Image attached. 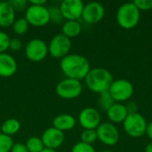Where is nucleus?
Instances as JSON below:
<instances>
[{
	"label": "nucleus",
	"mask_w": 152,
	"mask_h": 152,
	"mask_svg": "<svg viewBox=\"0 0 152 152\" xmlns=\"http://www.w3.org/2000/svg\"><path fill=\"white\" fill-rule=\"evenodd\" d=\"M137 104L134 102H129L126 105V110L128 112V114H132V113H137L138 112V108H137Z\"/></svg>",
	"instance_id": "33"
},
{
	"label": "nucleus",
	"mask_w": 152,
	"mask_h": 152,
	"mask_svg": "<svg viewBox=\"0 0 152 152\" xmlns=\"http://www.w3.org/2000/svg\"><path fill=\"white\" fill-rule=\"evenodd\" d=\"M25 145L28 152H41L45 149V146L41 138L36 137V136L28 138Z\"/></svg>",
	"instance_id": "21"
},
{
	"label": "nucleus",
	"mask_w": 152,
	"mask_h": 152,
	"mask_svg": "<svg viewBox=\"0 0 152 152\" xmlns=\"http://www.w3.org/2000/svg\"><path fill=\"white\" fill-rule=\"evenodd\" d=\"M101 152H111L110 151H101Z\"/></svg>",
	"instance_id": "38"
},
{
	"label": "nucleus",
	"mask_w": 152,
	"mask_h": 152,
	"mask_svg": "<svg viewBox=\"0 0 152 152\" xmlns=\"http://www.w3.org/2000/svg\"><path fill=\"white\" fill-rule=\"evenodd\" d=\"M11 4L12 5L14 11H21L24 10L27 7L28 2L25 0H14V1H10Z\"/></svg>",
	"instance_id": "31"
},
{
	"label": "nucleus",
	"mask_w": 152,
	"mask_h": 152,
	"mask_svg": "<svg viewBox=\"0 0 152 152\" xmlns=\"http://www.w3.org/2000/svg\"><path fill=\"white\" fill-rule=\"evenodd\" d=\"M85 79L86 86L92 92L98 94L109 91L113 83L111 73L103 68H94L90 69Z\"/></svg>",
	"instance_id": "2"
},
{
	"label": "nucleus",
	"mask_w": 152,
	"mask_h": 152,
	"mask_svg": "<svg viewBox=\"0 0 152 152\" xmlns=\"http://www.w3.org/2000/svg\"><path fill=\"white\" fill-rule=\"evenodd\" d=\"M15 20V11L10 2H0V27L7 28Z\"/></svg>",
	"instance_id": "16"
},
{
	"label": "nucleus",
	"mask_w": 152,
	"mask_h": 152,
	"mask_svg": "<svg viewBox=\"0 0 152 152\" xmlns=\"http://www.w3.org/2000/svg\"><path fill=\"white\" fill-rule=\"evenodd\" d=\"M71 152H95L94 147L89 144H86L84 142H77L72 148Z\"/></svg>",
	"instance_id": "28"
},
{
	"label": "nucleus",
	"mask_w": 152,
	"mask_h": 152,
	"mask_svg": "<svg viewBox=\"0 0 152 152\" xmlns=\"http://www.w3.org/2000/svg\"><path fill=\"white\" fill-rule=\"evenodd\" d=\"M146 134H147L148 137L151 140V142H152V121L151 122H150V123L147 125Z\"/></svg>",
	"instance_id": "34"
},
{
	"label": "nucleus",
	"mask_w": 152,
	"mask_h": 152,
	"mask_svg": "<svg viewBox=\"0 0 152 152\" xmlns=\"http://www.w3.org/2000/svg\"><path fill=\"white\" fill-rule=\"evenodd\" d=\"M64 134L63 132L54 128L50 127L45 130L41 136V140L44 143L45 148L55 150L62 145L64 142Z\"/></svg>",
	"instance_id": "14"
},
{
	"label": "nucleus",
	"mask_w": 152,
	"mask_h": 152,
	"mask_svg": "<svg viewBox=\"0 0 152 152\" xmlns=\"http://www.w3.org/2000/svg\"><path fill=\"white\" fill-rule=\"evenodd\" d=\"M10 152H28V151L25 144L17 142V143H13Z\"/></svg>",
	"instance_id": "32"
},
{
	"label": "nucleus",
	"mask_w": 152,
	"mask_h": 152,
	"mask_svg": "<svg viewBox=\"0 0 152 152\" xmlns=\"http://www.w3.org/2000/svg\"><path fill=\"white\" fill-rule=\"evenodd\" d=\"M71 46V40L69 37L63 34H58L52 38L48 45V53L53 58L62 59L69 54Z\"/></svg>",
	"instance_id": "8"
},
{
	"label": "nucleus",
	"mask_w": 152,
	"mask_h": 152,
	"mask_svg": "<svg viewBox=\"0 0 152 152\" xmlns=\"http://www.w3.org/2000/svg\"><path fill=\"white\" fill-rule=\"evenodd\" d=\"M20 129V123L16 118H8L1 126L2 134L8 136L14 135Z\"/></svg>",
	"instance_id": "20"
},
{
	"label": "nucleus",
	"mask_w": 152,
	"mask_h": 152,
	"mask_svg": "<svg viewBox=\"0 0 152 152\" xmlns=\"http://www.w3.org/2000/svg\"><path fill=\"white\" fill-rule=\"evenodd\" d=\"M13 143L11 136L0 133V152H10Z\"/></svg>",
	"instance_id": "25"
},
{
	"label": "nucleus",
	"mask_w": 152,
	"mask_h": 152,
	"mask_svg": "<svg viewBox=\"0 0 152 152\" xmlns=\"http://www.w3.org/2000/svg\"><path fill=\"white\" fill-rule=\"evenodd\" d=\"M78 121L84 129L96 130V128L101 125V116L96 109L87 107L82 110L79 113Z\"/></svg>",
	"instance_id": "13"
},
{
	"label": "nucleus",
	"mask_w": 152,
	"mask_h": 152,
	"mask_svg": "<svg viewBox=\"0 0 152 152\" xmlns=\"http://www.w3.org/2000/svg\"><path fill=\"white\" fill-rule=\"evenodd\" d=\"M133 3L140 12L152 9V0H135Z\"/></svg>",
	"instance_id": "29"
},
{
	"label": "nucleus",
	"mask_w": 152,
	"mask_h": 152,
	"mask_svg": "<svg viewBox=\"0 0 152 152\" xmlns=\"http://www.w3.org/2000/svg\"><path fill=\"white\" fill-rule=\"evenodd\" d=\"M76 125V119L73 116L64 113V114H60L54 118L53 120V127L61 131H69L74 128Z\"/></svg>",
	"instance_id": "18"
},
{
	"label": "nucleus",
	"mask_w": 152,
	"mask_h": 152,
	"mask_svg": "<svg viewBox=\"0 0 152 152\" xmlns=\"http://www.w3.org/2000/svg\"><path fill=\"white\" fill-rule=\"evenodd\" d=\"M10 39L11 38L5 32L0 31V53H4L7 49H9Z\"/></svg>",
	"instance_id": "27"
},
{
	"label": "nucleus",
	"mask_w": 152,
	"mask_h": 152,
	"mask_svg": "<svg viewBox=\"0 0 152 152\" xmlns=\"http://www.w3.org/2000/svg\"><path fill=\"white\" fill-rule=\"evenodd\" d=\"M62 33L67 37L73 38L77 37L82 30V27L77 20H67L62 25Z\"/></svg>",
	"instance_id": "19"
},
{
	"label": "nucleus",
	"mask_w": 152,
	"mask_h": 152,
	"mask_svg": "<svg viewBox=\"0 0 152 152\" xmlns=\"http://www.w3.org/2000/svg\"><path fill=\"white\" fill-rule=\"evenodd\" d=\"M55 91L59 97L65 100H72L82 94L83 86L78 80L65 78L56 86Z\"/></svg>",
	"instance_id": "6"
},
{
	"label": "nucleus",
	"mask_w": 152,
	"mask_h": 152,
	"mask_svg": "<svg viewBox=\"0 0 152 152\" xmlns=\"http://www.w3.org/2000/svg\"><path fill=\"white\" fill-rule=\"evenodd\" d=\"M28 26L29 24L25 18H19L14 20L12 25V28L16 35L22 36L28 30Z\"/></svg>",
	"instance_id": "22"
},
{
	"label": "nucleus",
	"mask_w": 152,
	"mask_h": 152,
	"mask_svg": "<svg viewBox=\"0 0 152 152\" xmlns=\"http://www.w3.org/2000/svg\"><path fill=\"white\" fill-rule=\"evenodd\" d=\"M17 70V62L15 59L8 53H0V77H10Z\"/></svg>",
	"instance_id": "15"
},
{
	"label": "nucleus",
	"mask_w": 152,
	"mask_h": 152,
	"mask_svg": "<svg viewBox=\"0 0 152 152\" xmlns=\"http://www.w3.org/2000/svg\"><path fill=\"white\" fill-rule=\"evenodd\" d=\"M105 15L104 6L98 2H91L84 5L81 18L88 24H95L101 21Z\"/></svg>",
	"instance_id": "12"
},
{
	"label": "nucleus",
	"mask_w": 152,
	"mask_h": 152,
	"mask_svg": "<svg viewBox=\"0 0 152 152\" xmlns=\"http://www.w3.org/2000/svg\"><path fill=\"white\" fill-rule=\"evenodd\" d=\"M98 140L107 146H114L118 142L119 133L112 123H102L96 128Z\"/></svg>",
	"instance_id": "10"
},
{
	"label": "nucleus",
	"mask_w": 152,
	"mask_h": 152,
	"mask_svg": "<svg viewBox=\"0 0 152 152\" xmlns=\"http://www.w3.org/2000/svg\"><path fill=\"white\" fill-rule=\"evenodd\" d=\"M25 19L29 25L34 27H43L50 22L48 8L45 5L30 4L26 9Z\"/></svg>",
	"instance_id": "5"
},
{
	"label": "nucleus",
	"mask_w": 152,
	"mask_h": 152,
	"mask_svg": "<svg viewBox=\"0 0 152 152\" xmlns=\"http://www.w3.org/2000/svg\"><path fill=\"white\" fill-rule=\"evenodd\" d=\"M48 53V45L46 43L39 38L30 40L25 47L26 57L34 62L43 61Z\"/></svg>",
	"instance_id": "9"
},
{
	"label": "nucleus",
	"mask_w": 152,
	"mask_h": 152,
	"mask_svg": "<svg viewBox=\"0 0 152 152\" xmlns=\"http://www.w3.org/2000/svg\"><path fill=\"white\" fill-rule=\"evenodd\" d=\"M41 152H57L55 150H51V149H47V148H45Z\"/></svg>",
	"instance_id": "37"
},
{
	"label": "nucleus",
	"mask_w": 152,
	"mask_h": 152,
	"mask_svg": "<svg viewBox=\"0 0 152 152\" xmlns=\"http://www.w3.org/2000/svg\"><path fill=\"white\" fill-rule=\"evenodd\" d=\"M81 142H84L86 144L92 145L94 144L97 140V134L96 130H92V129H84V131L81 134Z\"/></svg>",
	"instance_id": "24"
},
{
	"label": "nucleus",
	"mask_w": 152,
	"mask_h": 152,
	"mask_svg": "<svg viewBox=\"0 0 152 152\" xmlns=\"http://www.w3.org/2000/svg\"><path fill=\"white\" fill-rule=\"evenodd\" d=\"M106 112L108 118L112 123H122L128 115L126 105L118 102L114 103Z\"/></svg>",
	"instance_id": "17"
},
{
	"label": "nucleus",
	"mask_w": 152,
	"mask_h": 152,
	"mask_svg": "<svg viewBox=\"0 0 152 152\" xmlns=\"http://www.w3.org/2000/svg\"><path fill=\"white\" fill-rule=\"evenodd\" d=\"M22 46V43L21 40L18 37H13L10 39V43H9V49H11L13 52H18L20 50Z\"/></svg>",
	"instance_id": "30"
},
{
	"label": "nucleus",
	"mask_w": 152,
	"mask_h": 152,
	"mask_svg": "<svg viewBox=\"0 0 152 152\" xmlns=\"http://www.w3.org/2000/svg\"><path fill=\"white\" fill-rule=\"evenodd\" d=\"M84 3L81 0H64L60 4L63 19L67 20H77L82 16Z\"/></svg>",
	"instance_id": "11"
},
{
	"label": "nucleus",
	"mask_w": 152,
	"mask_h": 152,
	"mask_svg": "<svg viewBox=\"0 0 152 152\" xmlns=\"http://www.w3.org/2000/svg\"><path fill=\"white\" fill-rule=\"evenodd\" d=\"M49 15H50V21L53 23H60L61 22L63 16L61 14L60 6H51L48 8Z\"/></svg>",
	"instance_id": "26"
},
{
	"label": "nucleus",
	"mask_w": 152,
	"mask_h": 152,
	"mask_svg": "<svg viewBox=\"0 0 152 152\" xmlns=\"http://www.w3.org/2000/svg\"><path fill=\"white\" fill-rule=\"evenodd\" d=\"M147 125L146 119L139 112L128 114L123 122L126 133L133 138H139L144 135L146 134Z\"/></svg>",
	"instance_id": "4"
},
{
	"label": "nucleus",
	"mask_w": 152,
	"mask_h": 152,
	"mask_svg": "<svg viewBox=\"0 0 152 152\" xmlns=\"http://www.w3.org/2000/svg\"><path fill=\"white\" fill-rule=\"evenodd\" d=\"M145 152H152V142H150V143L146 146V148H145Z\"/></svg>",
	"instance_id": "36"
},
{
	"label": "nucleus",
	"mask_w": 152,
	"mask_h": 152,
	"mask_svg": "<svg viewBox=\"0 0 152 152\" xmlns=\"http://www.w3.org/2000/svg\"><path fill=\"white\" fill-rule=\"evenodd\" d=\"M115 102V101L113 100L112 96L110 95L109 91L103 92L102 94H100V97H99V105L101 107V109L102 110L107 111Z\"/></svg>",
	"instance_id": "23"
},
{
	"label": "nucleus",
	"mask_w": 152,
	"mask_h": 152,
	"mask_svg": "<svg viewBox=\"0 0 152 152\" xmlns=\"http://www.w3.org/2000/svg\"><path fill=\"white\" fill-rule=\"evenodd\" d=\"M60 67L67 78L82 80L85 79L90 71L88 60L80 54H68L61 60Z\"/></svg>",
	"instance_id": "1"
},
{
	"label": "nucleus",
	"mask_w": 152,
	"mask_h": 152,
	"mask_svg": "<svg viewBox=\"0 0 152 152\" xmlns=\"http://www.w3.org/2000/svg\"><path fill=\"white\" fill-rule=\"evenodd\" d=\"M109 92L115 102H123L129 100L134 94L133 84L126 79H118L113 81Z\"/></svg>",
	"instance_id": "7"
},
{
	"label": "nucleus",
	"mask_w": 152,
	"mask_h": 152,
	"mask_svg": "<svg viewBox=\"0 0 152 152\" xmlns=\"http://www.w3.org/2000/svg\"><path fill=\"white\" fill-rule=\"evenodd\" d=\"M46 3V1L45 0H38V1H30L29 2V4H34V5H45V4Z\"/></svg>",
	"instance_id": "35"
},
{
	"label": "nucleus",
	"mask_w": 152,
	"mask_h": 152,
	"mask_svg": "<svg viewBox=\"0 0 152 152\" xmlns=\"http://www.w3.org/2000/svg\"><path fill=\"white\" fill-rule=\"evenodd\" d=\"M117 22L125 29H132L136 27L141 19V12L134 3L122 4L117 12Z\"/></svg>",
	"instance_id": "3"
}]
</instances>
